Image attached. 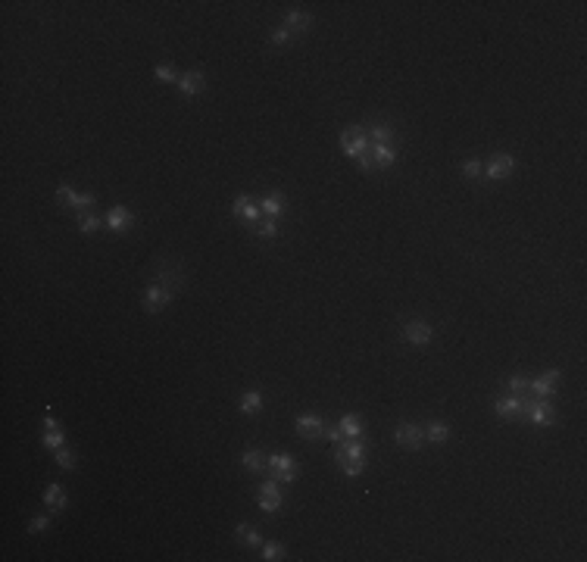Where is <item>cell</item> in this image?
<instances>
[{"mask_svg": "<svg viewBox=\"0 0 587 562\" xmlns=\"http://www.w3.org/2000/svg\"><path fill=\"white\" fill-rule=\"evenodd\" d=\"M340 147H344V153L353 163H359V169L375 172L372 157H369V131H365V125H347V128H340Z\"/></svg>", "mask_w": 587, "mask_h": 562, "instance_id": "1", "label": "cell"}, {"mask_svg": "<svg viewBox=\"0 0 587 562\" xmlns=\"http://www.w3.org/2000/svg\"><path fill=\"white\" fill-rule=\"evenodd\" d=\"M172 297H175V291L172 288H166L163 281H151V288L144 291V313L147 316H157V313H163L166 307L172 303Z\"/></svg>", "mask_w": 587, "mask_h": 562, "instance_id": "2", "label": "cell"}, {"mask_svg": "<svg viewBox=\"0 0 587 562\" xmlns=\"http://www.w3.org/2000/svg\"><path fill=\"white\" fill-rule=\"evenodd\" d=\"M522 418H528L531 425L537 428H550L556 422V409L550 406V400H525V409H522Z\"/></svg>", "mask_w": 587, "mask_h": 562, "instance_id": "3", "label": "cell"}, {"mask_svg": "<svg viewBox=\"0 0 587 562\" xmlns=\"http://www.w3.org/2000/svg\"><path fill=\"white\" fill-rule=\"evenodd\" d=\"M269 472H272L275 481H294L300 475V465L294 463L291 453H272L269 456Z\"/></svg>", "mask_w": 587, "mask_h": 562, "instance_id": "4", "label": "cell"}, {"mask_svg": "<svg viewBox=\"0 0 587 562\" xmlns=\"http://www.w3.org/2000/svg\"><path fill=\"white\" fill-rule=\"evenodd\" d=\"M394 440H397L403 450H422L425 428H418L416 422H400V425L394 428Z\"/></svg>", "mask_w": 587, "mask_h": 562, "instance_id": "5", "label": "cell"}, {"mask_svg": "<svg viewBox=\"0 0 587 562\" xmlns=\"http://www.w3.org/2000/svg\"><path fill=\"white\" fill-rule=\"evenodd\" d=\"M57 203H63V206H69V209H79V213H88V209L97 203V197H94L91 191H88V194H79V191H72L69 184H59Z\"/></svg>", "mask_w": 587, "mask_h": 562, "instance_id": "6", "label": "cell"}, {"mask_svg": "<svg viewBox=\"0 0 587 562\" xmlns=\"http://www.w3.org/2000/svg\"><path fill=\"white\" fill-rule=\"evenodd\" d=\"M512 172H516V157L512 153H494L490 163L484 166V178H490V182H503Z\"/></svg>", "mask_w": 587, "mask_h": 562, "instance_id": "7", "label": "cell"}, {"mask_svg": "<svg viewBox=\"0 0 587 562\" xmlns=\"http://www.w3.org/2000/svg\"><path fill=\"white\" fill-rule=\"evenodd\" d=\"M231 213H235V219H241V222L253 225V229H256V222H260V216H262L260 203H256L250 194H238L235 203H231Z\"/></svg>", "mask_w": 587, "mask_h": 562, "instance_id": "8", "label": "cell"}, {"mask_svg": "<svg viewBox=\"0 0 587 562\" xmlns=\"http://www.w3.org/2000/svg\"><path fill=\"white\" fill-rule=\"evenodd\" d=\"M400 334H403L406 344H412V347H425L431 338H434V328H431L428 322H422V319H410V322L403 325V331H400Z\"/></svg>", "mask_w": 587, "mask_h": 562, "instance_id": "9", "label": "cell"}, {"mask_svg": "<svg viewBox=\"0 0 587 562\" xmlns=\"http://www.w3.org/2000/svg\"><path fill=\"white\" fill-rule=\"evenodd\" d=\"M104 225L110 231H116V235H128L131 225H135V213H131L128 206H113L104 216Z\"/></svg>", "mask_w": 587, "mask_h": 562, "instance_id": "10", "label": "cell"}, {"mask_svg": "<svg viewBox=\"0 0 587 562\" xmlns=\"http://www.w3.org/2000/svg\"><path fill=\"white\" fill-rule=\"evenodd\" d=\"M559 378H562L559 369H550V372H543V375H537V378H531L528 394H535L537 400H550V397H553L556 381H559Z\"/></svg>", "mask_w": 587, "mask_h": 562, "instance_id": "11", "label": "cell"}, {"mask_svg": "<svg viewBox=\"0 0 587 562\" xmlns=\"http://www.w3.org/2000/svg\"><path fill=\"white\" fill-rule=\"evenodd\" d=\"M260 510L266 516H275L281 510V490H278V481H262L260 484Z\"/></svg>", "mask_w": 587, "mask_h": 562, "instance_id": "12", "label": "cell"}, {"mask_svg": "<svg viewBox=\"0 0 587 562\" xmlns=\"http://www.w3.org/2000/svg\"><path fill=\"white\" fill-rule=\"evenodd\" d=\"M153 281H163L166 288L178 291L184 284V272H182V266H178L175 260H163L157 266V278H153Z\"/></svg>", "mask_w": 587, "mask_h": 562, "instance_id": "13", "label": "cell"}, {"mask_svg": "<svg viewBox=\"0 0 587 562\" xmlns=\"http://www.w3.org/2000/svg\"><path fill=\"white\" fill-rule=\"evenodd\" d=\"M294 428H297V434H300L303 440H319V438H322V428H325V422H322L319 416H313V412H303V416H297Z\"/></svg>", "mask_w": 587, "mask_h": 562, "instance_id": "14", "label": "cell"}, {"mask_svg": "<svg viewBox=\"0 0 587 562\" xmlns=\"http://www.w3.org/2000/svg\"><path fill=\"white\" fill-rule=\"evenodd\" d=\"M175 88L184 94V97H197V94L206 91V75H203L200 69H188V72H182V79H178Z\"/></svg>", "mask_w": 587, "mask_h": 562, "instance_id": "15", "label": "cell"}, {"mask_svg": "<svg viewBox=\"0 0 587 562\" xmlns=\"http://www.w3.org/2000/svg\"><path fill=\"white\" fill-rule=\"evenodd\" d=\"M525 400L528 397H516V394H509V397H494V412L500 418H522Z\"/></svg>", "mask_w": 587, "mask_h": 562, "instance_id": "16", "label": "cell"}, {"mask_svg": "<svg viewBox=\"0 0 587 562\" xmlns=\"http://www.w3.org/2000/svg\"><path fill=\"white\" fill-rule=\"evenodd\" d=\"M369 157H372V169H391L394 163H397V147L394 144H372V151H369Z\"/></svg>", "mask_w": 587, "mask_h": 562, "instance_id": "17", "label": "cell"}, {"mask_svg": "<svg viewBox=\"0 0 587 562\" xmlns=\"http://www.w3.org/2000/svg\"><path fill=\"white\" fill-rule=\"evenodd\" d=\"M285 28L294 35V38H300V35H307L309 28H313V13H303V10H291V13L285 16Z\"/></svg>", "mask_w": 587, "mask_h": 562, "instance_id": "18", "label": "cell"}, {"mask_svg": "<svg viewBox=\"0 0 587 562\" xmlns=\"http://www.w3.org/2000/svg\"><path fill=\"white\" fill-rule=\"evenodd\" d=\"M44 506L50 512H63L66 506H69V494L63 490V484H57V481L47 484L44 487Z\"/></svg>", "mask_w": 587, "mask_h": 562, "instance_id": "19", "label": "cell"}, {"mask_svg": "<svg viewBox=\"0 0 587 562\" xmlns=\"http://www.w3.org/2000/svg\"><path fill=\"white\" fill-rule=\"evenodd\" d=\"M241 465L250 472V475H262V472L269 469V453L256 450V447H250V450L241 453Z\"/></svg>", "mask_w": 587, "mask_h": 562, "instance_id": "20", "label": "cell"}, {"mask_svg": "<svg viewBox=\"0 0 587 562\" xmlns=\"http://www.w3.org/2000/svg\"><path fill=\"white\" fill-rule=\"evenodd\" d=\"M260 209H262V216H269V219L285 216V213H287L285 194H281V191H272V194H266V197L260 200Z\"/></svg>", "mask_w": 587, "mask_h": 562, "instance_id": "21", "label": "cell"}, {"mask_svg": "<svg viewBox=\"0 0 587 562\" xmlns=\"http://www.w3.org/2000/svg\"><path fill=\"white\" fill-rule=\"evenodd\" d=\"M334 459H338V465L344 463V459H365V440L363 438L340 440L338 450H334Z\"/></svg>", "mask_w": 587, "mask_h": 562, "instance_id": "22", "label": "cell"}, {"mask_svg": "<svg viewBox=\"0 0 587 562\" xmlns=\"http://www.w3.org/2000/svg\"><path fill=\"white\" fill-rule=\"evenodd\" d=\"M365 131H369V137H372V144H394V141L400 137L391 122H369Z\"/></svg>", "mask_w": 587, "mask_h": 562, "instance_id": "23", "label": "cell"}, {"mask_svg": "<svg viewBox=\"0 0 587 562\" xmlns=\"http://www.w3.org/2000/svg\"><path fill=\"white\" fill-rule=\"evenodd\" d=\"M235 541L244 543V547H260V543H262V534H260V528H256V525L241 522V525L235 528Z\"/></svg>", "mask_w": 587, "mask_h": 562, "instance_id": "24", "label": "cell"}, {"mask_svg": "<svg viewBox=\"0 0 587 562\" xmlns=\"http://www.w3.org/2000/svg\"><path fill=\"white\" fill-rule=\"evenodd\" d=\"M238 409H241L244 416H256V412L262 409V394L260 391H244L241 400H238Z\"/></svg>", "mask_w": 587, "mask_h": 562, "instance_id": "25", "label": "cell"}, {"mask_svg": "<svg viewBox=\"0 0 587 562\" xmlns=\"http://www.w3.org/2000/svg\"><path fill=\"white\" fill-rule=\"evenodd\" d=\"M425 440H431V444H447V440H450V425H447V422H431V425L425 428Z\"/></svg>", "mask_w": 587, "mask_h": 562, "instance_id": "26", "label": "cell"}, {"mask_svg": "<svg viewBox=\"0 0 587 562\" xmlns=\"http://www.w3.org/2000/svg\"><path fill=\"white\" fill-rule=\"evenodd\" d=\"M340 432H344V438H363V422H359V416H353V412H347L344 418L338 422Z\"/></svg>", "mask_w": 587, "mask_h": 562, "instance_id": "27", "label": "cell"}, {"mask_svg": "<svg viewBox=\"0 0 587 562\" xmlns=\"http://www.w3.org/2000/svg\"><path fill=\"white\" fill-rule=\"evenodd\" d=\"M100 225H104V219H100L97 213H91V209H88V213H79V231L81 235H94Z\"/></svg>", "mask_w": 587, "mask_h": 562, "instance_id": "28", "label": "cell"}, {"mask_svg": "<svg viewBox=\"0 0 587 562\" xmlns=\"http://www.w3.org/2000/svg\"><path fill=\"white\" fill-rule=\"evenodd\" d=\"M509 394H516V397H528V387H531V378H525V375H512V378L506 381Z\"/></svg>", "mask_w": 587, "mask_h": 562, "instance_id": "29", "label": "cell"}, {"mask_svg": "<svg viewBox=\"0 0 587 562\" xmlns=\"http://www.w3.org/2000/svg\"><path fill=\"white\" fill-rule=\"evenodd\" d=\"M57 465H59V469H69L72 472L75 465H79V456H75L69 447H59V450H57Z\"/></svg>", "mask_w": 587, "mask_h": 562, "instance_id": "30", "label": "cell"}, {"mask_svg": "<svg viewBox=\"0 0 587 562\" xmlns=\"http://www.w3.org/2000/svg\"><path fill=\"white\" fill-rule=\"evenodd\" d=\"M262 559H266V562H278V559H285V547H281V543H275V541L262 543Z\"/></svg>", "mask_w": 587, "mask_h": 562, "instance_id": "31", "label": "cell"}, {"mask_svg": "<svg viewBox=\"0 0 587 562\" xmlns=\"http://www.w3.org/2000/svg\"><path fill=\"white\" fill-rule=\"evenodd\" d=\"M340 469H344L347 478H359L365 472V459H344V463H340Z\"/></svg>", "mask_w": 587, "mask_h": 562, "instance_id": "32", "label": "cell"}, {"mask_svg": "<svg viewBox=\"0 0 587 562\" xmlns=\"http://www.w3.org/2000/svg\"><path fill=\"white\" fill-rule=\"evenodd\" d=\"M153 75H157L160 81H169V85H178V79H182V75H178L172 66H166V63H160L157 69H153Z\"/></svg>", "mask_w": 587, "mask_h": 562, "instance_id": "33", "label": "cell"}, {"mask_svg": "<svg viewBox=\"0 0 587 562\" xmlns=\"http://www.w3.org/2000/svg\"><path fill=\"white\" fill-rule=\"evenodd\" d=\"M63 440H66L63 432H44V434H41V444H44L47 450H59V447H63Z\"/></svg>", "mask_w": 587, "mask_h": 562, "instance_id": "34", "label": "cell"}, {"mask_svg": "<svg viewBox=\"0 0 587 562\" xmlns=\"http://www.w3.org/2000/svg\"><path fill=\"white\" fill-rule=\"evenodd\" d=\"M463 175L472 178V182H478V178L484 175V166L478 163V159H465V163H463Z\"/></svg>", "mask_w": 587, "mask_h": 562, "instance_id": "35", "label": "cell"}, {"mask_svg": "<svg viewBox=\"0 0 587 562\" xmlns=\"http://www.w3.org/2000/svg\"><path fill=\"white\" fill-rule=\"evenodd\" d=\"M256 235H260L262 241H275V238H278V225H275V219H269V222L256 225Z\"/></svg>", "mask_w": 587, "mask_h": 562, "instance_id": "36", "label": "cell"}, {"mask_svg": "<svg viewBox=\"0 0 587 562\" xmlns=\"http://www.w3.org/2000/svg\"><path fill=\"white\" fill-rule=\"evenodd\" d=\"M47 528H50V516H35L28 525V534H44Z\"/></svg>", "mask_w": 587, "mask_h": 562, "instance_id": "37", "label": "cell"}, {"mask_svg": "<svg viewBox=\"0 0 587 562\" xmlns=\"http://www.w3.org/2000/svg\"><path fill=\"white\" fill-rule=\"evenodd\" d=\"M291 38H294V35H291V32H287V28H285V26H281V28H275V32H272V35H269V44H275V47H281V44H287V41H291Z\"/></svg>", "mask_w": 587, "mask_h": 562, "instance_id": "38", "label": "cell"}, {"mask_svg": "<svg viewBox=\"0 0 587 562\" xmlns=\"http://www.w3.org/2000/svg\"><path fill=\"white\" fill-rule=\"evenodd\" d=\"M322 434H325V438L331 440V444H340V440H344V432H340V425H325V428H322Z\"/></svg>", "mask_w": 587, "mask_h": 562, "instance_id": "39", "label": "cell"}, {"mask_svg": "<svg viewBox=\"0 0 587 562\" xmlns=\"http://www.w3.org/2000/svg\"><path fill=\"white\" fill-rule=\"evenodd\" d=\"M41 425H44V432H59V422L50 416V412H44V418H41Z\"/></svg>", "mask_w": 587, "mask_h": 562, "instance_id": "40", "label": "cell"}]
</instances>
